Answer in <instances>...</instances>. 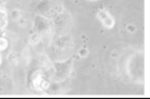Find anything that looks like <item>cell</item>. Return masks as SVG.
<instances>
[{"mask_svg": "<svg viewBox=\"0 0 150 99\" xmlns=\"http://www.w3.org/2000/svg\"><path fill=\"white\" fill-rule=\"evenodd\" d=\"M2 2H4V0H0V4H2Z\"/></svg>", "mask_w": 150, "mask_h": 99, "instance_id": "cell-1", "label": "cell"}]
</instances>
